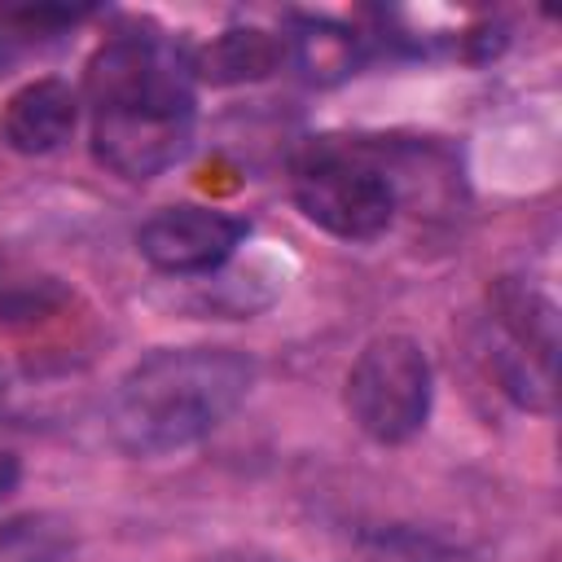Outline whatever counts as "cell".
Listing matches in <instances>:
<instances>
[{
  "label": "cell",
  "instance_id": "6da1fadb",
  "mask_svg": "<svg viewBox=\"0 0 562 562\" xmlns=\"http://www.w3.org/2000/svg\"><path fill=\"white\" fill-rule=\"evenodd\" d=\"M83 105L97 162L123 180H154L193 140V57L154 31H119L83 70Z\"/></svg>",
  "mask_w": 562,
  "mask_h": 562
},
{
  "label": "cell",
  "instance_id": "7a4b0ae2",
  "mask_svg": "<svg viewBox=\"0 0 562 562\" xmlns=\"http://www.w3.org/2000/svg\"><path fill=\"white\" fill-rule=\"evenodd\" d=\"M255 386L237 347H162L136 360L105 408L110 439L132 457H167L220 430Z\"/></svg>",
  "mask_w": 562,
  "mask_h": 562
},
{
  "label": "cell",
  "instance_id": "3957f363",
  "mask_svg": "<svg viewBox=\"0 0 562 562\" xmlns=\"http://www.w3.org/2000/svg\"><path fill=\"white\" fill-rule=\"evenodd\" d=\"M294 202L299 211L342 241H373L391 228L400 211V176L369 145L312 140L294 158Z\"/></svg>",
  "mask_w": 562,
  "mask_h": 562
},
{
  "label": "cell",
  "instance_id": "277c9868",
  "mask_svg": "<svg viewBox=\"0 0 562 562\" xmlns=\"http://www.w3.org/2000/svg\"><path fill=\"white\" fill-rule=\"evenodd\" d=\"M435 400V373L426 347L408 334H378L360 347L347 373V413L378 443L413 439Z\"/></svg>",
  "mask_w": 562,
  "mask_h": 562
},
{
  "label": "cell",
  "instance_id": "5b68a950",
  "mask_svg": "<svg viewBox=\"0 0 562 562\" xmlns=\"http://www.w3.org/2000/svg\"><path fill=\"white\" fill-rule=\"evenodd\" d=\"M553 351H558L553 303L540 299L522 281H501L492 294L487 360H492L496 382L522 408H549L553 404Z\"/></svg>",
  "mask_w": 562,
  "mask_h": 562
},
{
  "label": "cell",
  "instance_id": "8992f818",
  "mask_svg": "<svg viewBox=\"0 0 562 562\" xmlns=\"http://www.w3.org/2000/svg\"><path fill=\"white\" fill-rule=\"evenodd\" d=\"M246 233H250V224L220 206L180 202V206L154 211L140 224L136 250L145 255L149 268H158L167 277H206L233 259V250L246 241Z\"/></svg>",
  "mask_w": 562,
  "mask_h": 562
},
{
  "label": "cell",
  "instance_id": "52a82bcc",
  "mask_svg": "<svg viewBox=\"0 0 562 562\" xmlns=\"http://www.w3.org/2000/svg\"><path fill=\"white\" fill-rule=\"evenodd\" d=\"M79 123V92L66 79H31L22 83L0 119L4 145L18 154H53L70 140Z\"/></svg>",
  "mask_w": 562,
  "mask_h": 562
},
{
  "label": "cell",
  "instance_id": "ba28073f",
  "mask_svg": "<svg viewBox=\"0 0 562 562\" xmlns=\"http://www.w3.org/2000/svg\"><path fill=\"white\" fill-rule=\"evenodd\" d=\"M290 57L285 35H268L259 26L224 31L198 61L193 75H206L211 83H241V79H263Z\"/></svg>",
  "mask_w": 562,
  "mask_h": 562
},
{
  "label": "cell",
  "instance_id": "9c48e42d",
  "mask_svg": "<svg viewBox=\"0 0 562 562\" xmlns=\"http://www.w3.org/2000/svg\"><path fill=\"white\" fill-rule=\"evenodd\" d=\"M285 44H290V61L316 83H334L351 75L360 61V35L338 22H321V18H303L294 35H285Z\"/></svg>",
  "mask_w": 562,
  "mask_h": 562
},
{
  "label": "cell",
  "instance_id": "30bf717a",
  "mask_svg": "<svg viewBox=\"0 0 562 562\" xmlns=\"http://www.w3.org/2000/svg\"><path fill=\"white\" fill-rule=\"evenodd\" d=\"M351 562H479V558L470 549H461L443 536L417 531V527H382V531L360 536Z\"/></svg>",
  "mask_w": 562,
  "mask_h": 562
},
{
  "label": "cell",
  "instance_id": "8fae6325",
  "mask_svg": "<svg viewBox=\"0 0 562 562\" xmlns=\"http://www.w3.org/2000/svg\"><path fill=\"white\" fill-rule=\"evenodd\" d=\"M75 536L53 514H26L0 527V562H61Z\"/></svg>",
  "mask_w": 562,
  "mask_h": 562
},
{
  "label": "cell",
  "instance_id": "7c38bea8",
  "mask_svg": "<svg viewBox=\"0 0 562 562\" xmlns=\"http://www.w3.org/2000/svg\"><path fill=\"white\" fill-rule=\"evenodd\" d=\"M18 44H22V26H13L9 18H0V66H9L18 57Z\"/></svg>",
  "mask_w": 562,
  "mask_h": 562
},
{
  "label": "cell",
  "instance_id": "4fadbf2b",
  "mask_svg": "<svg viewBox=\"0 0 562 562\" xmlns=\"http://www.w3.org/2000/svg\"><path fill=\"white\" fill-rule=\"evenodd\" d=\"M18 479H22V465H18V457L0 448V501H4V496L18 487Z\"/></svg>",
  "mask_w": 562,
  "mask_h": 562
},
{
  "label": "cell",
  "instance_id": "5bb4252c",
  "mask_svg": "<svg viewBox=\"0 0 562 562\" xmlns=\"http://www.w3.org/2000/svg\"><path fill=\"white\" fill-rule=\"evenodd\" d=\"M206 562H281V558H268V553H215Z\"/></svg>",
  "mask_w": 562,
  "mask_h": 562
},
{
  "label": "cell",
  "instance_id": "9a60e30c",
  "mask_svg": "<svg viewBox=\"0 0 562 562\" xmlns=\"http://www.w3.org/2000/svg\"><path fill=\"white\" fill-rule=\"evenodd\" d=\"M0 395H4V378H0Z\"/></svg>",
  "mask_w": 562,
  "mask_h": 562
}]
</instances>
